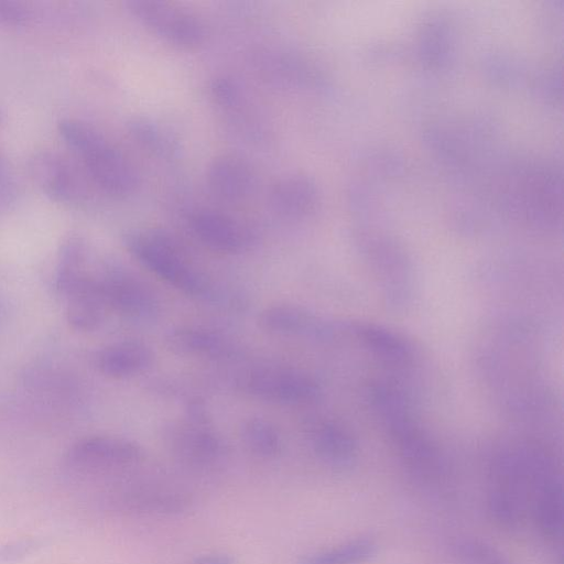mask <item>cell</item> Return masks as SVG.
<instances>
[{"mask_svg":"<svg viewBox=\"0 0 564 564\" xmlns=\"http://www.w3.org/2000/svg\"><path fill=\"white\" fill-rule=\"evenodd\" d=\"M18 194L15 176L0 148V212L9 209L15 203Z\"/></svg>","mask_w":564,"mask_h":564,"instance_id":"d4e9b609","label":"cell"},{"mask_svg":"<svg viewBox=\"0 0 564 564\" xmlns=\"http://www.w3.org/2000/svg\"><path fill=\"white\" fill-rule=\"evenodd\" d=\"M123 505L135 512L171 514L186 510L189 498L180 491L145 488L128 492Z\"/></svg>","mask_w":564,"mask_h":564,"instance_id":"d6986e66","label":"cell"},{"mask_svg":"<svg viewBox=\"0 0 564 564\" xmlns=\"http://www.w3.org/2000/svg\"><path fill=\"white\" fill-rule=\"evenodd\" d=\"M153 360L151 349L137 340H123L108 345L96 356V366L106 377L124 379L147 370Z\"/></svg>","mask_w":564,"mask_h":564,"instance_id":"5bb4252c","label":"cell"},{"mask_svg":"<svg viewBox=\"0 0 564 564\" xmlns=\"http://www.w3.org/2000/svg\"><path fill=\"white\" fill-rule=\"evenodd\" d=\"M127 8L150 33L180 48H194L203 43L206 31L194 12L158 0H132Z\"/></svg>","mask_w":564,"mask_h":564,"instance_id":"7a4b0ae2","label":"cell"},{"mask_svg":"<svg viewBox=\"0 0 564 564\" xmlns=\"http://www.w3.org/2000/svg\"><path fill=\"white\" fill-rule=\"evenodd\" d=\"M2 120H3V116H2V112L0 110V124H1Z\"/></svg>","mask_w":564,"mask_h":564,"instance_id":"f1b7e54d","label":"cell"},{"mask_svg":"<svg viewBox=\"0 0 564 564\" xmlns=\"http://www.w3.org/2000/svg\"><path fill=\"white\" fill-rule=\"evenodd\" d=\"M164 438L178 460L197 469L219 466L227 454L223 437L210 426L209 420L186 416L172 422L165 429Z\"/></svg>","mask_w":564,"mask_h":564,"instance_id":"277c9868","label":"cell"},{"mask_svg":"<svg viewBox=\"0 0 564 564\" xmlns=\"http://www.w3.org/2000/svg\"><path fill=\"white\" fill-rule=\"evenodd\" d=\"M308 438L314 452L325 462L344 466L356 454V445L350 435L334 422L322 421L308 426Z\"/></svg>","mask_w":564,"mask_h":564,"instance_id":"2e32d148","label":"cell"},{"mask_svg":"<svg viewBox=\"0 0 564 564\" xmlns=\"http://www.w3.org/2000/svg\"><path fill=\"white\" fill-rule=\"evenodd\" d=\"M454 554L462 564H512L499 550L478 539L458 540Z\"/></svg>","mask_w":564,"mask_h":564,"instance_id":"603a6c76","label":"cell"},{"mask_svg":"<svg viewBox=\"0 0 564 564\" xmlns=\"http://www.w3.org/2000/svg\"><path fill=\"white\" fill-rule=\"evenodd\" d=\"M535 514L545 535L555 538L563 528V499L561 482L542 467L536 476Z\"/></svg>","mask_w":564,"mask_h":564,"instance_id":"e0dca14e","label":"cell"},{"mask_svg":"<svg viewBox=\"0 0 564 564\" xmlns=\"http://www.w3.org/2000/svg\"><path fill=\"white\" fill-rule=\"evenodd\" d=\"M40 547L35 539H23L0 546V560L4 562L18 561Z\"/></svg>","mask_w":564,"mask_h":564,"instance_id":"4316f807","label":"cell"},{"mask_svg":"<svg viewBox=\"0 0 564 564\" xmlns=\"http://www.w3.org/2000/svg\"><path fill=\"white\" fill-rule=\"evenodd\" d=\"M376 553L373 542L362 539L319 551L303 557L299 564H360Z\"/></svg>","mask_w":564,"mask_h":564,"instance_id":"7402d4cb","label":"cell"},{"mask_svg":"<svg viewBox=\"0 0 564 564\" xmlns=\"http://www.w3.org/2000/svg\"><path fill=\"white\" fill-rule=\"evenodd\" d=\"M317 203V189L304 174H286L270 188L269 204L280 217L296 220L306 217Z\"/></svg>","mask_w":564,"mask_h":564,"instance_id":"4fadbf2b","label":"cell"},{"mask_svg":"<svg viewBox=\"0 0 564 564\" xmlns=\"http://www.w3.org/2000/svg\"><path fill=\"white\" fill-rule=\"evenodd\" d=\"M108 308L139 322L152 321L160 311L154 291L139 276L121 268H109L98 279Z\"/></svg>","mask_w":564,"mask_h":564,"instance_id":"52a82bcc","label":"cell"},{"mask_svg":"<svg viewBox=\"0 0 564 564\" xmlns=\"http://www.w3.org/2000/svg\"><path fill=\"white\" fill-rule=\"evenodd\" d=\"M206 184L217 199L240 203L253 193L257 178L246 159L234 153H221L209 161Z\"/></svg>","mask_w":564,"mask_h":564,"instance_id":"30bf717a","label":"cell"},{"mask_svg":"<svg viewBox=\"0 0 564 564\" xmlns=\"http://www.w3.org/2000/svg\"><path fill=\"white\" fill-rule=\"evenodd\" d=\"M128 131L133 140L147 151L164 159L173 158L178 150L171 133L148 117H134L128 122Z\"/></svg>","mask_w":564,"mask_h":564,"instance_id":"44dd1931","label":"cell"},{"mask_svg":"<svg viewBox=\"0 0 564 564\" xmlns=\"http://www.w3.org/2000/svg\"><path fill=\"white\" fill-rule=\"evenodd\" d=\"M210 95L216 105L223 108H234L241 101V90L236 80L220 76L210 84Z\"/></svg>","mask_w":564,"mask_h":564,"instance_id":"cb8c5ba5","label":"cell"},{"mask_svg":"<svg viewBox=\"0 0 564 564\" xmlns=\"http://www.w3.org/2000/svg\"><path fill=\"white\" fill-rule=\"evenodd\" d=\"M257 322L263 332L279 336H321L323 330L311 312L291 303H278L263 308Z\"/></svg>","mask_w":564,"mask_h":564,"instance_id":"9a60e30c","label":"cell"},{"mask_svg":"<svg viewBox=\"0 0 564 564\" xmlns=\"http://www.w3.org/2000/svg\"><path fill=\"white\" fill-rule=\"evenodd\" d=\"M65 296L66 318L72 328L91 332L104 322L108 305L98 279L83 275Z\"/></svg>","mask_w":564,"mask_h":564,"instance_id":"7c38bea8","label":"cell"},{"mask_svg":"<svg viewBox=\"0 0 564 564\" xmlns=\"http://www.w3.org/2000/svg\"><path fill=\"white\" fill-rule=\"evenodd\" d=\"M240 436L247 449L263 459L278 457L283 449V437L278 426L261 416L243 421Z\"/></svg>","mask_w":564,"mask_h":564,"instance_id":"ac0fdd59","label":"cell"},{"mask_svg":"<svg viewBox=\"0 0 564 564\" xmlns=\"http://www.w3.org/2000/svg\"><path fill=\"white\" fill-rule=\"evenodd\" d=\"M192 564H235V558L226 553H209L197 556Z\"/></svg>","mask_w":564,"mask_h":564,"instance_id":"83f0119b","label":"cell"},{"mask_svg":"<svg viewBox=\"0 0 564 564\" xmlns=\"http://www.w3.org/2000/svg\"><path fill=\"white\" fill-rule=\"evenodd\" d=\"M28 172L34 184L57 203L79 204L87 195V186L79 171L55 151L34 152L29 158Z\"/></svg>","mask_w":564,"mask_h":564,"instance_id":"8992f818","label":"cell"},{"mask_svg":"<svg viewBox=\"0 0 564 564\" xmlns=\"http://www.w3.org/2000/svg\"><path fill=\"white\" fill-rule=\"evenodd\" d=\"M166 346L186 357L224 360L232 358L238 348L224 334L202 326H178L165 335Z\"/></svg>","mask_w":564,"mask_h":564,"instance_id":"8fae6325","label":"cell"},{"mask_svg":"<svg viewBox=\"0 0 564 564\" xmlns=\"http://www.w3.org/2000/svg\"><path fill=\"white\" fill-rule=\"evenodd\" d=\"M142 448L134 442L111 435H95L77 441L67 453V462L83 469L121 468L139 463Z\"/></svg>","mask_w":564,"mask_h":564,"instance_id":"9c48e42d","label":"cell"},{"mask_svg":"<svg viewBox=\"0 0 564 564\" xmlns=\"http://www.w3.org/2000/svg\"><path fill=\"white\" fill-rule=\"evenodd\" d=\"M86 259V245L78 235L67 236L59 245L55 271V288L66 294L86 273L83 265Z\"/></svg>","mask_w":564,"mask_h":564,"instance_id":"ffe728a7","label":"cell"},{"mask_svg":"<svg viewBox=\"0 0 564 564\" xmlns=\"http://www.w3.org/2000/svg\"><path fill=\"white\" fill-rule=\"evenodd\" d=\"M123 243L140 264L184 294L207 297L213 293L209 278L169 234L158 229H133L123 236Z\"/></svg>","mask_w":564,"mask_h":564,"instance_id":"6da1fadb","label":"cell"},{"mask_svg":"<svg viewBox=\"0 0 564 564\" xmlns=\"http://www.w3.org/2000/svg\"><path fill=\"white\" fill-rule=\"evenodd\" d=\"M30 10L19 1L0 0V24L6 26H22L30 20Z\"/></svg>","mask_w":564,"mask_h":564,"instance_id":"484cf974","label":"cell"},{"mask_svg":"<svg viewBox=\"0 0 564 564\" xmlns=\"http://www.w3.org/2000/svg\"><path fill=\"white\" fill-rule=\"evenodd\" d=\"M187 223L196 240L218 253H240L248 249L253 240L247 225L215 209L195 210L188 216Z\"/></svg>","mask_w":564,"mask_h":564,"instance_id":"ba28073f","label":"cell"},{"mask_svg":"<svg viewBox=\"0 0 564 564\" xmlns=\"http://www.w3.org/2000/svg\"><path fill=\"white\" fill-rule=\"evenodd\" d=\"M237 386L253 399L289 406L308 404L321 392L311 376L290 368H253L238 378Z\"/></svg>","mask_w":564,"mask_h":564,"instance_id":"3957f363","label":"cell"},{"mask_svg":"<svg viewBox=\"0 0 564 564\" xmlns=\"http://www.w3.org/2000/svg\"><path fill=\"white\" fill-rule=\"evenodd\" d=\"M79 156L90 180L106 194L122 198L137 191L140 184L137 167L105 137Z\"/></svg>","mask_w":564,"mask_h":564,"instance_id":"5b68a950","label":"cell"}]
</instances>
